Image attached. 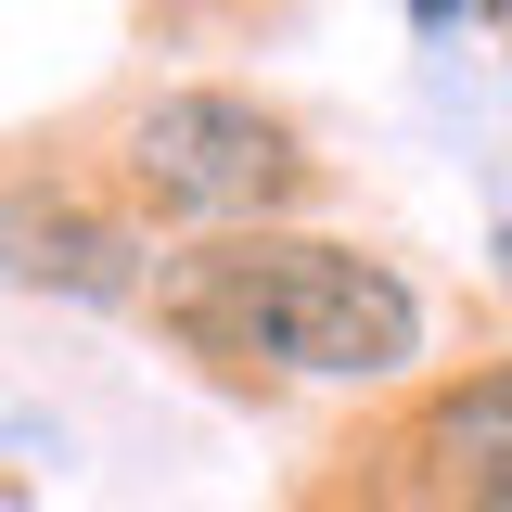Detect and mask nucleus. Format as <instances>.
I'll return each instance as SVG.
<instances>
[{"label": "nucleus", "instance_id": "obj_4", "mask_svg": "<svg viewBox=\"0 0 512 512\" xmlns=\"http://www.w3.org/2000/svg\"><path fill=\"white\" fill-rule=\"evenodd\" d=\"M500 282H512V231H500Z\"/></svg>", "mask_w": 512, "mask_h": 512}, {"label": "nucleus", "instance_id": "obj_1", "mask_svg": "<svg viewBox=\"0 0 512 512\" xmlns=\"http://www.w3.org/2000/svg\"><path fill=\"white\" fill-rule=\"evenodd\" d=\"M154 320L218 372H320V384H384L423 359V295L359 244L308 231H218L154 269Z\"/></svg>", "mask_w": 512, "mask_h": 512}, {"label": "nucleus", "instance_id": "obj_5", "mask_svg": "<svg viewBox=\"0 0 512 512\" xmlns=\"http://www.w3.org/2000/svg\"><path fill=\"white\" fill-rule=\"evenodd\" d=\"M500 512H512V500H500Z\"/></svg>", "mask_w": 512, "mask_h": 512}, {"label": "nucleus", "instance_id": "obj_3", "mask_svg": "<svg viewBox=\"0 0 512 512\" xmlns=\"http://www.w3.org/2000/svg\"><path fill=\"white\" fill-rule=\"evenodd\" d=\"M423 461L461 512H500L512 500V372H474L461 397L423 410Z\"/></svg>", "mask_w": 512, "mask_h": 512}, {"label": "nucleus", "instance_id": "obj_2", "mask_svg": "<svg viewBox=\"0 0 512 512\" xmlns=\"http://www.w3.org/2000/svg\"><path fill=\"white\" fill-rule=\"evenodd\" d=\"M128 180L154 192L167 218H269V205L308 192V154L244 90H154L128 116Z\"/></svg>", "mask_w": 512, "mask_h": 512}]
</instances>
